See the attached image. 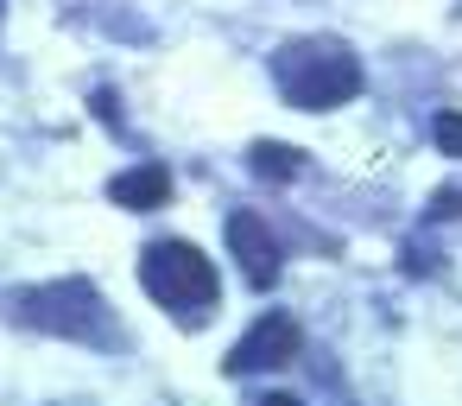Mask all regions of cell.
<instances>
[{
	"instance_id": "obj_1",
	"label": "cell",
	"mask_w": 462,
	"mask_h": 406,
	"mask_svg": "<svg viewBox=\"0 0 462 406\" xmlns=\"http://www.w3.org/2000/svg\"><path fill=\"white\" fill-rule=\"evenodd\" d=\"M273 83L291 109H342L361 96V58L342 45V39H291L273 52Z\"/></svg>"
},
{
	"instance_id": "obj_2",
	"label": "cell",
	"mask_w": 462,
	"mask_h": 406,
	"mask_svg": "<svg viewBox=\"0 0 462 406\" xmlns=\"http://www.w3.org/2000/svg\"><path fill=\"white\" fill-rule=\"evenodd\" d=\"M140 286L152 292V305L178 311L184 324L209 317V305L222 298V279H216L209 254L190 248V241H152V248L140 254Z\"/></svg>"
},
{
	"instance_id": "obj_3",
	"label": "cell",
	"mask_w": 462,
	"mask_h": 406,
	"mask_svg": "<svg viewBox=\"0 0 462 406\" xmlns=\"http://www.w3.org/2000/svg\"><path fill=\"white\" fill-rule=\"evenodd\" d=\"M14 317L26 330H45V336H70V343H102L108 336V305L89 279H45V286H26L14 292Z\"/></svg>"
},
{
	"instance_id": "obj_4",
	"label": "cell",
	"mask_w": 462,
	"mask_h": 406,
	"mask_svg": "<svg viewBox=\"0 0 462 406\" xmlns=\"http://www.w3.org/2000/svg\"><path fill=\"white\" fill-rule=\"evenodd\" d=\"M298 349H304V336H298V324L285 317V311H266L235 349H228V374H266V368H285V362H298Z\"/></svg>"
},
{
	"instance_id": "obj_5",
	"label": "cell",
	"mask_w": 462,
	"mask_h": 406,
	"mask_svg": "<svg viewBox=\"0 0 462 406\" xmlns=\"http://www.w3.org/2000/svg\"><path fill=\"white\" fill-rule=\"evenodd\" d=\"M228 248H235V260H241V273H247V286H279V241H273V229L254 216V210H235L228 216Z\"/></svg>"
},
{
	"instance_id": "obj_6",
	"label": "cell",
	"mask_w": 462,
	"mask_h": 406,
	"mask_svg": "<svg viewBox=\"0 0 462 406\" xmlns=\"http://www.w3.org/2000/svg\"><path fill=\"white\" fill-rule=\"evenodd\" d=\"M108 197L121 210H165L171 203V172L165 165H134V172H115Z\"/></svg>"
},
{
	"instance_id": "obj_7",
	"label": "cell",
	"mask_w": 462,
	"mask_h": 406,
	"mask_svg": "<svg viewBox=\"0 0 462 406\" xmlns=\"http://www.w3.org/2000/svg\"><path fill=\"white\" fill-rule=\"evenodd\" d=\"M247 165H254L260 178H273V184H285V178H298V172H304V153H298V146H285V140H254V153H247Z\"/></svg>"
},
{
	"instance_id": "obj_8",
	"label": "cell",
	"mask_w": 462,
	"mask_h": 406,
	"mask_svg": "<svg viewBox=\"0 0 462 406\" xmlns=\"http://www.w3.org/2000/svg\"><path fill=\"white\" fill-rule=\"evenodd\" d=\"M430 140H437V153H456V159H462V115L443 109V115L430 121Z\"/></svg>"
},
{
	"instance_id": "obj_9",
	"label": "cell",
	"mask_w": 462,
	"mask_h": 406,
	"mask_svg": "<svg viewBox=\"0 0 462 406\" xmlns=\"http://www.w3.org/2000/svg\"><path fill=\"white\" fill-rule=\"evenodd\" d=\"M449 216H462V191H456V184H443V191L430 197V222H449Z\"/></svg>"
},
{
	"instance_id": "obj_10",
	"label": "cell",
	"mask_w": 462,
	"mask_h": 406,
	"mask_svg": "<svg viewBox=\"0 0 462 406\" xmlns=\"http://www.w3.org/2000/svg\"><path fill=\"white\" fill-rule=\"evenodd\" d=\"M254 406H304V400H298V393H260Z\"/></svg>"
}]
</instances>
